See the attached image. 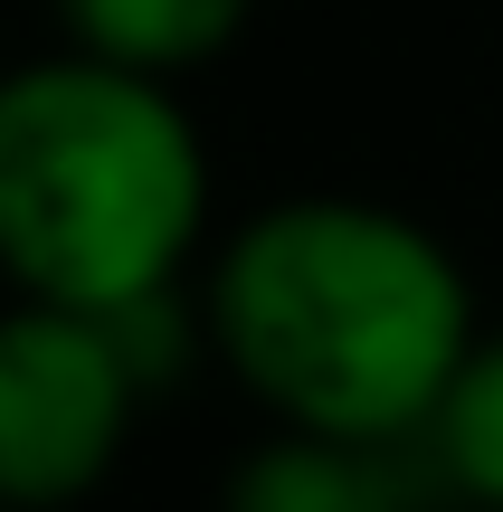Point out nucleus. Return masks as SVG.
Instances as JSON below:
<instances>
[{
  "instance_id": "obj_1",
  "label": "nucleus",
  "mask_w": 503,
  "mask_h": 512,
  "mask_svg": "<svg viewBox=\"0 0 503 512\" xmlns=\"http://www.w3.org/2000/svg\"><path fill=\"white\" fill-rule=\"evenodd\" d=\"M209 342L285 427L399 446L475 351L456 256L380 200H276L209 266Z\"/></svg>"
},
{
  "instance_id": "obj_2",
  "label": "nucleus",
  "mask_w": 503,
  "mask_h": 512,
  "mask_svg": "<svg viewBox=\"0 0 503 512\" xmlns=\"http://www.w3.org/2000/svg\"><path fill=\"white\" fill-rule=\"evenodd\" d=\"M209 219V152L171 76L57 48L0 76V275L38 304L171 294Z\"/></svg>"
},
{
  "instance_id": "obj_3",
  "label": "nucleus",
  "mask_w": 503,
  "mask_h": 512,
  "mask_svg": "<svg viewBox=\"0 0 503 512\" xmlns=\"http://www.w3.org/2000/svg\"><path fill=\"white\" fill-rule=\"evenodd\" d=\"M143 389L152 380L114 313L19 294L0 313V503L57 512L95 494L133 437Z\"/></svg>"
},
{
  "instance_id": "obj_4",
  "label": "nucleus",
  "mask_w": 503,
  "mask_h": 512,
  "mask_svg": "<svg viewBox=\"0 0 503 512\" xmlns=\"http://www.w3.org/2000/svg\"><path fill=\"white\" fill-rule=\"evenodd\" d=\"M380 456H390V446L285 427V437H266L257 456L228 475L219 512H399V484H390Z\"/></svg>"
},
{
  "instance_id": "obj_5",
  "label": "nucleus",
  "mask_w": 503,
  "mask_h": 512,
  "mask_svg": "<svg viewBox=\"0 0 503 512\" xmlns=\"http://www.w3.org/2000/svg\"><path fill=\"white\" fill-rule=\"evenodd\" d=\"M257 19V0H57L67 48L114 57L143 76H190Z\"/></svg>"
},
{
  "instance_id": "obj_6",
  "label": "nucleus",
  "mask_w": 503,
  "mask_h": 512,
  "mask_svg": "<svg viewBox=\"0 0 503 512\" xmlns=\"http://www.w3.org/2000/svg\"><path fill=\"white\" fill-rule=\"evenodd\" d=\"M428 456L466 503L503 512V332L456 361L447 399H437V418H428Z\"/></svg>"
}]
</instances>
